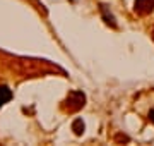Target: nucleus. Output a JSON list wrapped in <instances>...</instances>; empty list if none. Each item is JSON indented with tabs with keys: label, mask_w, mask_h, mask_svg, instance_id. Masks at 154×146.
Returning a JSON list of instances; mask_svg holds the SVG:
<instances>
[{
	"label": "nucleus",
	"mask_w": 154,
	"mask_h": 146,
	"mask_svg": "<svg viewBox=\"0 0 154 146\" xmlns=\"http://www.w3.org/2000/svg\"><path fill=\"white\" fill-rule=\"evenodd\" d=\"M72 131H74L77 136L82 134V131H84V122L81 120V119H75V122L72 124Z\"/></svg>",
	"instance_id": "obj_5"
},
{
	"label": "nucleus",
	"mask_w": 154,
	"mask_h": 146,
	"mask_svg": "<svg viewBox=\"0 0 154 146\" xmlns=\"http://www.w3.org/2000/svg\"><path fill=\"white\" fill-rule=\"evenodd\" d=\"M11 98H12V91L7 86H0V107H4Z\"/></svg>",
	"instance_id": "obj_3"
},
{
	"label": "nucleus",
	"mask_w": 154,
	"mask_h": 146,
	"mask_svg": "<svg viewBox=\"0 0 154 146\" xmlns=\"http://www.w3.org/2000/svg\"><path fill=\"white\" fill-rule=\"evenodd\" d=\"M154 9V0H135V12L149 14Z\"/></svg>",
	"instance_id": "obj_2"
},
{
	"label": "nucleus",
	"mask_w": 154,
	"mask_h": 146,
	"mask_svg": "<svg viewBox=\"0 0 154 146\" xmlns=\"http://www.w3.org/2000/svg\"><path fill=\"white\" fill-rule=\"evenodd\" d=\"M101 12H103V16H105V21L108 24H111L113 28L116 26V23H115V19H113V16L111 14H108V9H106V5H101Z\"/></svg>",
	"instance_id": "obj_4"
},
{
	"label": "nucleus",
	"mask_w": 154,
	"mask_h": 146,
	"mask_svg": "<svg viewBox=\"0 0 154 146\" xmlns=\"http://www.w3.org/2000/svg\"><path fill=\"white\" fill-rule=\"evenodd\" d=\"M149 120H151V122L154 124V108L151 110V112H149Z\"/></svg>",
	"instance_id": "obj_6"
},
{
	"label": "nucleus",
	"mask_w": 154,
	"mask_h": 146,
	"mask_svg": "<svg viewBox=\"0 0 154 146\" xmlns=\"http://www.w3.org/2000/svg\"><path fill=\"white\" fill-rule=\"evenodd\" d=\"M84 101H86V96H84L82 91H72V93H69V96H67L65 107H67L69 112H75V110L84 107Z\"/></svg>",
	"instance_id": "obj_1"
}]
</instances>
